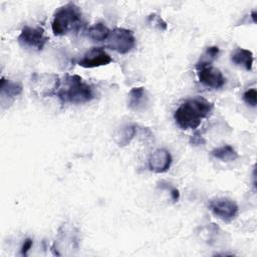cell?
<instances>
[{
    "mask_svg": "<svg viewBox=\"0 0 257 257\" xmlns=\"http://www.w3.org/2000/svg\"><path fill=\"white\" fill-rule=\"evenodd\" d=\"M60 85V78L53 73H34L31 77V89L42 97L57 94Z\"/></svg>",
    "mask_w": 257,
    "mask_h": 257,
    "instance_id": "4",
    "label": "cell"
},
{
    "mask_svg": "<svg viewBox=\"0 0 257 257\" xmlns=\"http://www.w3.org/2000/svg\"><path fill=\"white\" fill-rule=\"evenodd\" d=\"M211 212L224 222H231L238 214V205L228 198L213 199L209 203Z\"/></svg>",
    "mask_w": 257,
    "mask_h": 257,
    "instance_id": "7",
    "label": "cell"
},
{
    "mask_svg": "<svg viewBox=\"0 0 257 257\" xmlns=\"http://www.w3.org/2000/svg\"><path fill=\"white\" fill-rule=\"evenodd\" d=\"M109 33L110 30L102 22H97L93 24L87 30V36L94 42H101L103 40H106Z\"/></svg>",
    "mask_w": 257,
    "mask_h": 257,
    "instance_id": "14",
    "label": "cell"
},
{
    "mask_svg": "<svg viewBox=\"0 0 257 257\" xmlns=\"http://www.w3.org/2000/svg\"><path fill=\"white\" fill-rule=\"evenodd\" d=\"M148 20H149V22L151 23V24H153L154 26H156V27H158V28H160L161 30H166L167 29V23L161 18V16H159V15H157V14H151L150 16H149V18H148Z\"/></svg>",
    "mask_w": 257,
    "mask_h": 257,
    "instance_id": "19",
    "label": "cell"
},
{
    "mask_svg": "<svg viewBox=\"0 0 257 257\" xmlns=\"http://www.w3.org/2000/svg\"><path fill=\"white\" fill-rule=\"evenodd\" d=\"M243 100L250 106L255 107L256 102H257V91L255 88H250L247 89L243 93Z\"/></svg>",
    "mask_w": 257,
    "mask_h": 257,
    "instance_id": "18",
    "label": "cell"
},
{
    "mask_svg": "<svg viewBox=\"0 0 257 257\" xmlns=\"http://www.w3.org/2000/svg\"><path fill=\"white\" fill-rule=\"evenodd\" d=\"M254 56L252 51L245 48H236L231 54V61L238 66L244 67L247 71L252 69Z\"/></svg>",
    "mask_w": 257,
    "mask_h": 257,
    "instance_id": "13",
    "label": "cell"
},
{
    "mask_svg": "<svg viewBox=\"0 0 257 257\" xmlns=\"http://www.w3.org/2000/svg\"><path fill=\"white\" fill-rule=\"evenodd\" d=\"M62 103L81 104L90 101L94 97L92 87L84 82L79 75L67 74L64 78V84L56 94Z\"/></svg>",
    "mask_w": 257,
    "mask_h": 257,
    "instance_id": "2",
    "label": "cell"
},
{
    "mask_svg": "<svg viewBox=\"0 0 257 257\" xmlns=\"http://www.w3.org/2000/svg\"><path fill=\"white\" fill-rule=\"evenodd\" d=\"M137 134V127L134 124H128L123 127H121L116 137H115V142L119 147H125L130 145L132 140L135 138Z\"/></svg>",
    "mask_w": 257,
    "mask_h": 257,
    "instance_id": "16",
    "label": "cell"
},
{
    "mask_svg": "<svg viewBox=\"0 0 257 257\" xmlns=\"http://www.w3.org/2000/svg\"><path fill=\"white\" fill-rule=\"evenodd\" d=\"M172 161V156L168 150L158 149L149 158V168L157 174L165 173L170 169Z\"/></svg>",
    "mask_w": 257,
    "mask_h": 257,
    "instance_id": "10",
    "label": "cell"
},
{
    "mask_svg": "<svg viewBox=\"0 0 257 257\" xmlns=\"http://www.w3.org/2000/svg\"><path fill=\"white\" fill-rule=\"evenodd\" d=\"M197 70L199 81L208 88L218 89L221 88L226 82V78L224 77L223 73L212 65L201 66L198 67Z\"/></svg>",
    "mask_w": 257,
    "mask_h": 257,
    "instance_id": "8",
    "label": "cell"
},
{
    "mask_svg": "<svg viewBox=\"0 0 257 257\" xmlns=\"http://www.w3.org/2000/svg\"><path fill=\"white\" fill-rule=\"evenodd\" d=\"M219 48L217 46H210L207 47L206 51L201 55L199 61L196 63V68L201 66L211 65V63L218 57Z\"/></svg>",
    "mask_w": 257,
    "mask_h": 257,
    "instance_id": "17",
    "label": "cell"
},
{
    "mask_svg": "<svg viewBox=\"0 0 257 257\" xmlns=\"http://www.w3.org/2000/svg\"><path fill=\"white\" fill-rule=\"evenodd\" d=\"M148 104V95L145 87H133L128 92V107L133 110H141Z\"/></svg>",
    "mask_w": 257,
    "mask_h": 257,
    "instance_id": "12",
    "label": "cell"
},
{
    "mask_svg": "<svg viewBox=\"0 0 257 257\" xmlns=\"http://www.w3.org/2000/svg\"><path fill=\"white\" fill-rule=\"evenodd\" d=\"M170 194H171V198L173 199V201L174 202H178V200L180 199V192H179V190L176 189V188H171Z\"/></svg>",
    "mask_w": 257,
    "mask_h": 257,
    "instance_id": "22",
    "label": "cell"
},
{
    "mask_svg": "<svg viewBox=\"0 0 257 257\" xmlns=\"http://www.w3.org/2000/svg\"><path fill=\"white\" fill-rule=\"evenodd\" d=\"M211 155L223 162H233L238 159V153L230 145H224L222 147L216 148L211 152Z\"/></svg>",
    "mask_w": 257,
    "mask_h": 257,
    "instance_id": "15",
    "label": "cell"
},
{
    "mask_svg": "<svg viewBox=\"0 0 257 257\" xmlns=\"http://www.w3.org/2000/svg\"><path fill=\"white\" fill-rule=\"evenodd\" d=\"M212 109L213 104L207 99L200 96L193 97L180 104L174 113V118L182 130H195Z\"/></svg>",
    "mask_w": 257,
    "mask_h": 257,
    "instance_id": "1",
    "label": "cell"
},
{
    "mask_svg": "<svg viewBox=\"0 0 257 257\" xmlns=\"http://www.w3.org/2000/svg\"><path fill=\"white\" fill-rule=\"evenodd\" d=\"M111 61L112 58L102 47H91L78 61V65L84 68H94L106 65Z\"/></svg>",
    "mask_w": 257,
    "mask_h": 257,
    "instance_id": "9",
    "label": "cell"
},
{
    "mask_svg": "<svg viewBox=\"0 0 257 257\" xmlns=\"http://www.w3.org/2000/svg\"><path fill=\"white\" fill-rule=\"evenodd\" d=\"M32 245H33V241H32V239H30V238H26V239L24 240V242H23L22 247H21V254H22L23 256H26V255H27V253H28V251L31 249Z\"/></svg>",
    "mask_w": 257,
    "mask_h": 257,
    "instance_id": "20",
    "label": "cell"
},
{
    "mask_svg": "<svg viewBox=\"0 0 257 257\" xmlns=\"http://www.w3.org/2000/svg\"><path fill=\"white\" fill-rule=\"evenodd\" d=\"M106 40V46L120 54L128 53L136 45L134 33L125 28H114L110 31Z\"/></svg>",
    "mask_w": 257,
    "mask_h": 257,
    "instance_id": "5",
    "label": "cell"
},
{
    "mask_svg": "<svg viewBox=\"0 0 257 257\" xmlns=\"http://www.w3.org/2000/svg\"><path fill=\"white\" fill-rule=\"evenodd\" d=\"M18 43L27 49L40 51L48 42V37L42 27L24 26L17 38Z\"/></svg>",
    "mask_w": 257,
    "mask_h": 257,
    "instance_id": "6",
    "label": "cell"
},
{
    "mask_svg": "<svg viewBox=\"0 0 257 257\" xmlns=\"http://www.w3.org/2000/svg\"><path fill=\"white\" fill-rule=\"evenodd\" d=\"M251 17H252V20L254 23H256V11L253 10L252 13H251Z\"/></svg>",
    "mask_w": 257,
    "mask_h": 257,
    "instance_id": "23",
    "label": "cell"
},
{
    "mask_svg": "<svg viewBox=\"0 0 257 257\" xmlns=\"http://www.w3.org/2000/svg\"><path fill=\"white\" fill-rule=\"evenodd\" d=\"M22 92V85L20 82L12 81L5 77H1L0 80V96L1 103L10 104L14 99Z\"/></svg>",
    "mask_w": 257,
    "mask_h": 257,
    "instance_id": "11",
    "label": "cell"
},
{
    "mask_svg": "<svg viewBox=\"0 0 257 257\" xmlns=\"http://www.w3.org/2000/svg\"><path fill=\"white\" fill-rule=\"evenodd\" d=\"M82 25V13L74 3H67L59 7L53 14L51 29L54 35L63 36L76 32Z\"/></svg>",
    "mask_w": 257,
    "mask_h": 257,
    "instance_id": "3",
    "label": "cell"
},
{
    "mask_svg": "<svg viewBox=\"0 0 257 257\" xmlns=\"http://www.w3.org/2000/svg\"><path fill=\"white\" fill-rule=\"evenodd\" d=\"M191 143H193L194 145H201V144L205 143V141L202 139V137L200 136V134L196 133L194 136H192V138H191Z\"/></svg>",
    "mask_w": 257,
    "mask_h": 257,
    "instance_id": "21",
    "label": "cell"
}]
</instances>
